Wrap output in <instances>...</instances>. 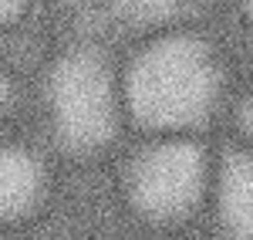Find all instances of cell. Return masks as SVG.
<instances>
[{
	"mask_svg": "<svg viewBox=\"0 0 253 240\" xmlns=\"http://www.w3.org/2000/svg\"><path fill=\"white\" fill-rule=\"evenodd\" d=\"M118 98L125 122L142 136L203 132L223 112L226 68L199 34H159L118 64Z\"/></svg>",
	"mask_w": 253,
	"mask_h": 240,
	"instance_id": "6da1fadb",
	"label": "cell"
},
{
	"mask_svg": "<svg viewBox=\"0 0 253 240\" xmlns=\"http://www.w3.org/2000/svg\"><path fill=\"white\" fill-rule=\"evenodd\" d=\"M115 193L125 217L142 230H186L213 203V145L199 132H149L122 152Z\"/></svg>",
	"mask_w": 253,
	"mask_h": 240,
	"instance_id": "7a4b0ae2",
	"label": "cell"
},
{
	"mask_svg": "<svg viewBox=\"0 0 253 240\" xmlns=\"http://www.w3.org/2000/svg\"><path fill=\"white\" fill-rule=\"evenodd\" d=\"M44 122L68 159H98L125 125L118 98V64L91 48L64 51L44 81Z\"/></svg>",
	"mask_w": 253,
	"mask_h": 240,
	"instance_id": "3957f363",
	"label": "cell"
},
{
	"mask_svg": "<svg viewBox=\"0 0 253 240\" xmlns=\"http://www.w3.org/2000/svg\"><path fill=\"white\" fill-rule=\"evenodd\" d=\"M54 196V166L27 139L0 132V230H24L44 217Z\"/></svg>",
	"mask_w": 253,
	"mask_h": 240,
	"instance_id": "277c9868",
	"label": "cell"
},
{
	"mask_svg": "<svg viewBox=\"0 0 253 240\" xmlns=\"http://www.w3.org/2000/svg\"><path fill=\"white\" fill-rule=\"evenodd\" d=\"M24 105H27V81L20 78L17 68L0 61V132L20 119Z\"/></svg>",
	"mask_w": 253,
	"mask_h": 240,
	"instance_id": "5b68a950",
	"label": "cell"
},
{
	"mask_svg": "<svg viewBox=\"0 0 253 240\" xmlns=\"http://www.w3.org/2000/svg\"><path fill=\"white\" fill-rule=\"evenodd\" d=\"M226 119H230V136L236 139V145H243L247 152H253V95L236 101Z\"/></svg>",
	"mask_w": 253,
	"mask_h": 240,
	"instance_id": "8992f818",
	"label": "cell"
},
{
	"mask_svg": "<svg viewBox=\"0 0 253 240\" xmlns=\"http://www.w3.org/2000/svg\"><path fill=\"white\" fill-rule=\"evenodd\" d=\"M31 10H34V0H0V34L17 31L31 17Z\"/></svg>",
	"mask_w": 253,
	"mask_h": 240,
	"instance_id": "52a82bcc",
	"label": "cell"
},
{
	"mask_svg": "<svg viewBox=\"0 0 253 240\" xmlns=\"http://www.w3.org/2000/svg\"><path fill=\"white\" fill-rule=\"evenodd\" d=\"M240 3V17H243V24L253 31V0H236Z\"/></svg>",
	"mask_w": 253,
	"mask_h": 240,
	"instance_id": "ba28073f",
	"label": "cell"
}]
</instances>
